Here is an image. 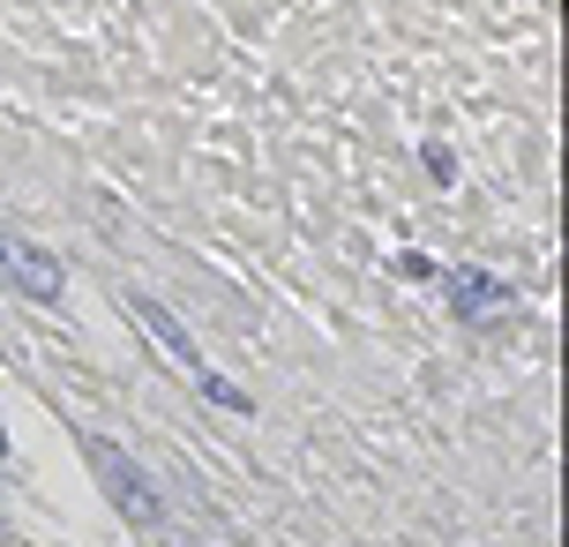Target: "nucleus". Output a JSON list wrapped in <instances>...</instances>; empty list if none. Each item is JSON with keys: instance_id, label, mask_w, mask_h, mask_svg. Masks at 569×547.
I'll use <instances>...</instances> for the list:
<instances>
[{"instance_id": "1", "label": "nucleus", "mask_w": 569, "mask_h": 547, "mask_svg": "<svg viewBox=\"0 0 569 547\" xmlns=\"http://www.w3.org/2000/svg\"><path fill=\"white\" fill-rule=\"evenodd\" d=\"M82 458H90V472H98V488H105V503L121 510V525L135 533V540H143V547H172V510H165L158 480H150L143 465L127 458L121 443L90 435V443H82Z\"/></svg>"}, {"instance_id": "2", "label": "nucleus", "mask_w": 569, "mask_h": 547, "mask_svg": "<svg viewBox=\"0 0 569 547\" xmlns=\"http://www.w3.org/2000/svg\"><path fill=\"white\" fill-rule=\"evenodd\" d=\"M127 315H135L143 331L158 337V345H165V360H172L180 376H196V390H203L210 405H225V413H255V398H247L241 382H225L217 368H210V360H203V345L180 331V315H172V308H158L150 293H127Z\"/></svg>"}, {"instance_id": "5", "label": "nucleus", "mask_w": 569, "mask_h": 547, "mask_svg": "<svg viewBox=\"0 0 569 547\" xmlns=\"http://www.w3.org/2000/svg\"><path fill=\"white\" fill-rule=\"evenodd\" d=\"M0 465H8V427H0Z\"/></svg>"}, {"instance_id": "4", "label": "nucleus", "mask_w": 569, "mask_h": 547, "mask_svg": "<svg viewBox=\"0 0 569 547\" xmlns=\"http://www.w3.org/2000/svg\"><path fill=\"white\" fill-rule=\"evenodd\" d=\"M449 286V308L457 315H472V323H488V315H510L517 308V286H502V278H488V270H443Z\"/></svg>"}, {"instance_id": "3", "label": "nucleus", "mask_w": 569, "mask_h": 547, "mask_svg": "<svg viewBox=\"0 0 569 547\" xmlns=\"http://www.w3.org/2000/svg\"><path fill=\"white\" fill-rule=\"evenodd\" d=\"M0 286L23 300H60V255L0 225Z\"/></svg>"}]
</instances>
